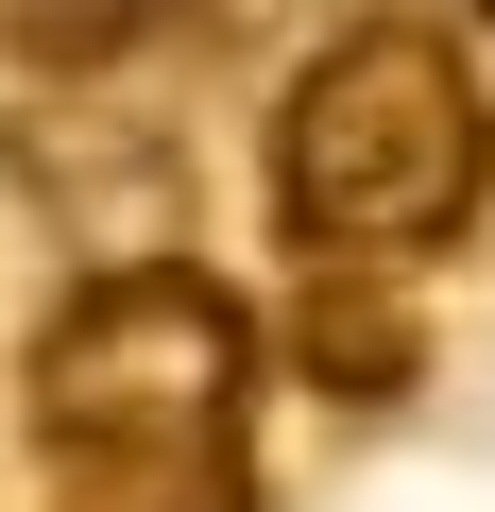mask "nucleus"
I'll use <instances>...</instances> for the list:
<instances>
[{"mask_svg":"<svg viewBox=\"0 0 495 512\" xmlns=\"http://www.w3.org/2000/svg\"><path fill=\"white\" fill-rule=\"evenodd\" d=\"M495 205V103L461 69V35L427 18H359L291 69L274 103V239L308 274H410Z\"/></svg>","mask_w":495,"mask_h":512,"instance_id":"1","label":"nucleus"},{"mask_svg":"<svg viewBox=\"0 0 495 512\" xmlns=\"http://www.w3.org/2000/svg\"><path fill=\"white\" fill-rule=\"evenodd\" d=\"M239 410H257V325L188 256H103L18 359V427L52 478H222Z\"/></svg>","mask_w":495,"mask_h":512,"instance_id":"2","label":"nucleus"},{"mask_svg":"<svg viewBox=\"0 0 495 512\" xmlns=\"http://www.w3.org/2000/svg\"><path fill=\"white\" fill-rule=\"evenodd\" d=\"M154 18H171V0H0V52L52 69V86H86V69H120Z\"/></svg>","mask_w":495,"mask_h":512,"instance_id":"3","label":"nucleus"},{"mask_svg":"<svg viewBox=\"0 0 495 512\" xmlns=\"http://www.w3.org/2000/svg\"><path fill=\"white\" fill-rule=\"evenodd\" d=\"M52 512H239V461L222 478H52Z\"/></svg>","mask_w":495,"mask_h":512,"instance_id":"4","label":"nucleus"},{"mask_svg":"<svg viewBox=\"0 0 495 512\" xmlns=\"http://www.w3.org/2000/svg\"><path fill=\"white\" fill-rule=\"evenodd\" d=\"M478 18H495V0H478Z\"/></svg>","mask_w":495,"mask_h":512,"instance_id":"5","label":"nucleus"}]
</instances>
